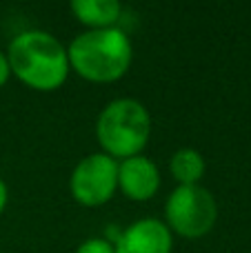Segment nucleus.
I'll list each match as a JSON object with an SVG mask.
<instances>
[{"label":"nucleus","instance_id":"obj_10","mask_svg":"<svg viewBox=\"0 0 251 253\" xmlns=\"http://www.w3.org/2000/svg\"><path fill=\"white\" fill-rule=\"evenodd\" d=\"M76 253H116V249L111 240H105V238H87L84 242H80Z\"/></svg>","mask_w":251,"mask_h":253},{"label":"nucleus","instance_id":"obj_2","mask_svg":"<svg viewBox=\"0 0 251 253\" xmlns=\"http://www.w3.org/2000/svg\"><path fill=\"white\" fill-rule=\"evenodd\" d=\"M69 67L91 83H114L131 65V40L118 27L87 29L67 47Z\"/></svg>","mask_w":251,"mask_h":253},{"label":"nucleus","instance_id":"obj_1","mask_svg":"<svg viewBox=\"0 0 251 253\" xmlns=\"http://www.w3.org/2000/svg\"><path fill=\"white\" fill-rule=\"evenodd\" d=\"M9 69L18 80L38 91L58 89L67 80L71 67L62 42L42 29H27L9 42Z\"/></svg>","mask_w":251,"mask_h":253},{"label":"nucleus","instance_id":"obj_5","mask_svg":"<svg viewBox=\"0 0 251 253\" xmlns=\"http://www.w3.org/2000/svg\"><path fill=\"white\" fill-rule=\"evenodd\" d=\"M71 196L84 207H100L118 189V160L107 153H89L74 167L69 178Z\"/></svg>","mask_w":251,"mask_h":253},{"label":"nucleus","instance_id":"obj_9","mask_svg":"<svg viewBox=\"0 0 251 253\" xmlns=\"http://www.w3.org/2000/svg\"><path fill=\"white\" fill-rule=\"evenodd\" d=\"M205 169H207V162H205L203 153L191 147L178 149L169 160V171L178 184H200Z\"/></svg>","mask_w":251,"mask_h":253},{"label":"nucleus","instance_id":"obj_11","mask_svg":"<svg viewBox=\"0 0 251 253\" xmlns=\"http://www.w3.org/2000/svg\"><path fill=\"white\" fill-rule=\"evenodd\" d=\"M9 76H11V69H9L7 53H2V51H0V87H2V84L9 80Z\"/></svg>","mask_w":251,"mask_h":253},{"label":"nucleus","instance_id":"obj_8","mask_svg":"<svg viewBox=\"0 0 251 253\" xmlns=\"http://www.w3.org/2000/svg\"><path fill=\"white\" fill-rule=\"evenodd\" d=\"M69 7L74 16L91 29L116 27L120 13H123L118 0H71Z\"/></svg>","mask_w":251,"mask_h":253},{"label":"nucleus","instance_id":"obj_3","mask_svg":"<svg viewBox=\"0 0 251 253\" xmlns=\"http://www.w3.org/2000/svg\"><path fill=\"white\" fill-rule=\"evenodd\" d=\"M151 133V116L136 98H116L102 107L96 120V135L102 153L125 160L145 149Z\"/></svg>","mask_w":251,"mask_h":253},{"label":"nucleus","instance_id":"obj_12","mask_svg":"<svg viewBox=\"0 0 251 253\" xmlns=\"http://www.w3.org/2000/svg\"><path fill=\"white\" fill-rule=\"evenodd\" d=\"M7 198H9L7 184H4V180L0 178V213H2V211H4V207H7Z\"/></svg>","mask_w":251,"mask_h":253},{"label":"nucleus","instance_id":"obj_7","mask_svg":"<svg viewBox=\"0 0 251 253\" xmlns=\"http://www.w3.org/2000/svg\"><path fill=\"white\" fill-rule=\"evenodd\" d=\"M118 187L131 200H151L160 189V171L147 156H131L118 162Z\"/></svg>","mask_w":251,"mask_h":253},{"label":"nucleus","instance_id":"obj_6","mask_svg":"<svg viewBox=\"0 0 251 253\" xmlns=\"http://www.w3.org/2000/svg\"><path fill=\"white\" fill-rule=\"evenodd\" d=\"M171 231L158 218L136 220L114 242L116 253H171Z\"/></svg>","mask_w":251,"mask_h":253},{"label":"nucleus","instance_id":"obj_4","mask_svg":"<svg viewBox=\"0 0 251 253\" xmlns=\"http://www.w3.org/2000/svg\"><path fill=\"white\" fill-rule=\"evenodd\" d=\"M216 220V198L203 184H178L165 202V224L182 238L207 236Z\"/></svg>","mask_w":251,"mask_h":253}]
</instances>
